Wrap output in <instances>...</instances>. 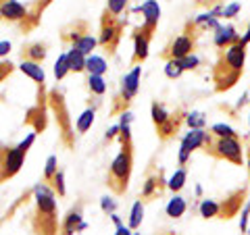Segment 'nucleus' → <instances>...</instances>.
Wrapping results in <instances>:
<instances>
[{
    "label": "nucleus",
    "mask_w": 250,
    "mask_h": 235,
    "mask_svg": "<svg viewBox=\"0 0 250 235\" xmlns=\"http://www.w3.org/2000/svg\"><path fill=\"white\" fill-rule=\"evenodd\" d=\"M244 62H246V46L242 42H236L229 48H223L213 69L215 90L217 92L231 90L240 81L242 73H244Z\"/></svg>",
    "instance_id": "1"
},
{
    "label": "nucleus",
    "mask_w": 250,
    "mask_h": 235,
    "mask_svg": "<svg viewBox=\"0 0 250 235\" xmlns=\"http://www.w3.org/2000/svg\"><path fill=\"white\" fill-rule=\"evenodd\" d=\"M36 223H42L38 231L40 235H54L57 233V202L52 198V192L44 183L38 185L36 190Z\"/></svg>",
    "instance_id": "2"
},
{
    "label": "nucleus",
    "mask_w": 250,
    "mask_h": 235,
    "mask_svg": "<svg viewBox=\"0 0 250 235\" xmlns=\"http://www.w3.org/2000/svg\"><path fill=\"white\" fill-rule=\"evenodd\" d=\"M131 167H134V154H131V142H123V150L115 156L108 171V185L115 194H123L127 190Z\"/></svg>",
    "instance_id": "3"
},
{
    "label": "nucleus",
    "mask_w": 250,
    "mask_h": 235,
    "mask_svg": "<svg viewBox=\"0 0 250 235\" xmlns=\"http://www.w3.org/2000/svg\"><path fill=\"white\" fill-rule=\"evenodd\" d=\"M205 148L210 156H215V158L228 160L233 164H242V160H244V148H242L240 137H217L210 133Z\"/></svg>",
    "instance_id": "4"
},
{
    "label": "nucleus",
    "mask_w": 250,
    "mask_h": 235,
    "mask_svg": "<svg viewBox=\"0 0 250 235\" xmlns=\"http://www.w3.org/2000/svg\"><path fill=\"white\" fill-rule=\"evenodd\" d=\"M25 154L27 152H23L19 146L0 148V183L19 173V169L23 167V160H25Z\"/></svg>",
    "instance_id": "5"
},
{
    "label": "nucleus",
    "mask_w": 250,
    "mask_h": 235,
    "mask_svg": "<svg viewBox=\"0 0 250 235\" xmlns=\"http://www.w3.org/2000/svg\"><path fill=\"white\" fill-rule=\"evenodd\" d=\"M121 29H123V21H119L117 17L104 13L103 17V27H100V36H98V44L104 46L108 52L115 50V46L121 40Z\"/></svg>",
    "instance_id": "6"
},
{
    "label": "nucleus",
    "mask_w": 250,
    "mask_h": 235,
    "mask_svg": "<svg viewBox=\"0 0 250 235\" xmlns=\"http://www.w3.org/2000/svg\"><path fill=\"white\" fill-rule=\"evenodd\" d=\"M208 137H210V133L205 129H190V133H186L182 139V146H179V164H186L194 150L207 146Z\"/></svg>",
    "instance_id": "7"
},
{
    "label": "nucleus",
    "mask_w": 250,
    "mask_h": 235,
    "mask_svg": "<svg viewBox=\"0 0 250 235\" xmlns=\"http://www.w3.org/2000/svg\"><path fill=\"white\" fill-rule=\"evenodd\" d=\"M190 29L192 25L188 23V29L169 44V48L165 50V59H184L194 52V36H190Z\"/></svg>",
    "instance_id": "8"
},
{
    "label": "nucleus",
    "mask_w": 250,
    "mask_h": 235,
    "mask_svg": "<svg viewBox=\"0 0 250 235\" xmlns=\"http://www.w3.org/2000/svg\"><path fill=\"white\" fill-rule=\"evenodd\" d=\"M138 11H142V15H144V27H140V29L152 36L156 25H159V19H161V6H159V2H156V0H146V2L140 6Z\"/></svg>",
    "instance_id": "9"
},
{
    "label": "nucleus",
    "mask_w": 250,
    "mask_h": 235,
    "mask_svg": "<svg viewBox=\"0 0 250 235\" xmlns=\"http://www.w3.org/2000/svg\"><path fill=\"white\" fill-rule=\"evenodd\" d=\"M140 75H142V67L136 65L127 75L123 77V81H121V100H123L125 104H127L129 100L138 94V88H140Z\"/></svg>",
    "instance_id": "10"
},
{
    "label": "nucleus",
    "mask_w": 250,
    "mask_h": 235,
    "mask_svg": "<svg viewBox=\"0 0 250 235\" xmlns=\"http://www.w3.org/2000/svg\"><path fill=\"white\" fill-rule=\"evenodd\" d=\"M0 17L11 23H19L27 19V9L17 0H2L0 2Z\"/></svg>",
    "instance_id": "11"
},
{
    "label": "nucleus",
    "mask_w": 250,
    "mask_h": 235,
    "mask_svg": "<svg viewBox=\"0 0 250 235\" xmlns=\"http://www.w3.org/2000/svg\"><path fill=\"white\" fill-rule=\"evenodd\" d=\"M150 34H146V31L138 29L134 34V57H131V62L134 65H140V62H144L148 59V46H150Z\"/></svg>",
    "instance_id": "12"
},
{
    "label": "nucleus",
    "mask_w": 250,
    "mask_h": 235,
    "mask_svg": "<svg viewBox=\"0 0 250 235\" xmlns=\"http://www.w3.org/2000/svg\"><path fill=\"white\" fill-rule=\"evenodd\" d=\"M236 42H240V36L233 25H219V29H215V46L217 48H229Z\"/></svg>",
    "instance_id": "13"
},
{
    "label": "nucleus",
    "mask_w": 250,
    "mask_h": 235,
    "mask_svg": "<svg viewBox=\"0 0 250 235\" xmlns=\"http://www.w3.org/2000/svg\"><path fill=\"white\" fill-rule=\"evenodd\" d=\"M244 196H246V190H238V192H233L228 200L221 202V215H219V216L229 218V216L236 215L238 210L242 208V202H244Z\"/></svg>",
    "instance_id": "14"
},
{
    "label": "nucleus",
    "mask_w": 250,
    "mask_h": 235,
    "mask_svg": "<svg viewBox=\"0 0 250 235\" xmlns=\"http://www.w3.org/2000/svg\"><path fill=\"white\" fill-rule=\"evenodd\" d=\"M21 71L25 73L27 77H31L34 81H38V83H44V79H46V75H44V69H42V65L40 62H36V60H29V59H25L21 62Z\"/></svg>",
    "instance_id": "15"
},
{
    "label": "nucleus",
    "mask_w": 250,
    "mask_h": 235,
    "mask_svg": "<svg viewBox=\"0 0 250 235\" xmlns=\"http://www.w3.org/2000/svg\"><path fill=\"white\" fill-rule=\"evenodd\" d=\"M80 225H82V206L73 208L71 213L67 215L65 218V225H62V235H73L80 231Z\"/></svg>",
    "instance_id": "16"
},
{
    "label": "nucleus",
    "mask_w": 250,
    "mask_h": 235,
    "mask_svg": "<svg viewBox=\"0 0 250 235\" xmlns=\"http://www.w3.org/2000/svg\"><path fill=\"white\" fill-rule=\"evenodd\" d=\"M106 60L103 57H96V54H90L88 59H85V71L90 75H104L106 73Z\"/></svg>",
    "instance_id": "17"
},
{
    "label": "nucleus",
    "mask_w": 250,
    "mask_h": 235,
    "mask_svg": "<svg viewBox=\"0 0 250 235\" xmlns=\"http://www.w3.org/2000/svg\"><path fill=\"white\" fill-rule=\"evenodd\" d=\"M98 46V40L94 36H90V34H83L80 40H75L73 42V46L71 48H75L77 52H82V54H85V57H90V54L94 52V48Z\"/></svg>",
    "instance_id": "18"
},
{
    "label": "nucleus",
    "mask_w": 250,
    "mask_h": 235,
    "mask_svg": "<svg viewBox=\"0 0 250 235\" xmlns=\"http://www.w3.org/2000/svg\"><path fill=\"white\" fill-rule=\"evenodd\" d=\"M163 179H161V175H150L146 179V183L142 185V198L144 200H148V198H152V196H156V194H161V190H163Z\"/></svg>",
    "instance_id": "19"
},
{
    "label": "nucleus",
    "mask_w": 250,
    "mask_h": 235,
    "mask_svg": "<svg viewBox=\"0 0 250 235\" xmlns=\"http://www.w3.org/2000/svg\"><path fill=\"white\" fill-rule=\"evenodd\" d=\"M67 59H69V69H71L73 73H82V71H85V54H82V52H77L75 48H71L67 52Z\"/></svg>",
    "instance_id": "20"
},
{
    "label": "nucleus",
    "mask_w": 250,
    "mask_h": 235,
    "mask_svg": "<svg viewBox=\"0 0 250 235\" xmlns=\"http://www.w3.org/2000/svg\"><path fill=\"white\" fill-rule=\"evenodd\" d=\"M186 208H188L186 200L182 198V196H175L173 200H169V204H167L165 210H167V216H171V218H179V216H184Z\"/></svg>",
    "instance_id": "21"
},
{
    "label": "nucleus",
    "mask_w": 250,
    "mask_h": 235,
    "mask_svg": "<svg viewBox=\"0 0 250 235\" xmlns=\"http://www.w3.org/2000/svg\"><path fill=\"white\" fill-rule=\"evenodd\" d=\"M219 215H221V202H215V200L200 202V216L202 218H215Z\"/></svg>",
    "instance_id": "22"
},
{
    "label": "nucleus",
    "mask_w": 250,
    "mask_h": 235,
    "mask_svg": "<svg viewBox=\"0 0 250 235\" xmlns=\"http://www.w3.org/2000/svg\"><path fill=\"white\" fill-rule=\"evenodd\" d=\"M186 71L184 65H182V59H167L165 62V75L169 79H177V77H182V73Z\"/></svg>",
    "instance_id": "23"
},
{
    "label": "nucleus",
    "mask_w": 250,
    "mask_h": 235,
    "mask_svg": "<svg viewBox=\"0 0 250 235\" xmlns=\"http://www.w3.org/2000/svg\"><path fill=\"white\" fill-rule=\"evenodd\" d=\"M150 115H152V121H154L156 127H161V125H165V123L171 119V113H167V108L163 106V104H159V102H154V104H152V111H150Z\"/></svg>",
    "instance_id": "24"
},
{
    "label": "nucleus",
    "mask_w": 250,
    "mask_h": 235,
    "mask_svg": "<svg viewBox=\"0 0 250 235\" xmlns=\"http://www.w3.org/2000/svg\"><path fill=\"white\" fill-rule=\"evenodd\" d=\"M142 218H144V202L138 200L134 206H131V215H129V227L131 229H138L142 225Z\"/></svg>",
    "instance_id": "25"
},
{
    "label": "nucleus",
    "mask_w": 250,
    "mask_h": 235,
    "mask_svg": "<svg viewBox=\"0 0 250 235\" xmlns=\"http://www.w3.org/2000/svg\"><path fill=\"white\" fill-rule=\"evenodd\" d=\"M186 179H188V171L186 169H177L175 173H173V177L169 179V183H167V187L171 192H179L182 187L186 185Z\"/></svg>",
    "instance_id": "26"
},
{
    "label": "nucleus",
    "mask_w": 250,
    "mask_h": 235,
    "mask_svg": "<svg viewBox=\"0 0 250 235\" xmlns=\"http://www.w3.org/2000/svg\"><path fill=\"white\" fill-rule=\"evenodd\" d=\"M127 2L129 0H106V15H111V17H119L123 15V11L127 9Z\"/></svg>",
    "instance_id": "27"
},
{
    "label": "nucleus",
    "mask_w": 250,
    "mask_h": 235,
    "mask_svg": "<svg viewBox=\"0 0 250 235\" xmlns=\"http://www.w3.org/2000/svg\"><path fill=\"white\" fill-rule=\"evenodd\" d=\"M25 59L36 60V62H42L46 59V46L44 44H31L29 48L25 50Z\"/></svg>",
    "instance_id": "28"
},
{
    "label": "nucleus",
    "mask_w": 250,
    "mask_h": 235,
    "mask_svg": "<svg viewBox=\"0 0 250 235\" xmlns=\"http://www.w3.org/2000/svg\"><path fill=\"white\" fill-rule=\"evenodd\" d=\"M88 88L92 94H96V96H103L106 92V83L103 79V75H90L88 77Z\"/></svg>",
    "instance_id": "29"
},
{
    "label": "nucleus",
    "mask_w": 250,
    "mask_h": 235,
    "mask_svg": "<svg viewBox=\"0 0 250 235\" xmlns=\"http://www.w3.org/2000/svg\"><path fill=\"white\" fill-rule=\"evenodd\" d=\"M92 123H94V111H92V108H88V111H83L80 115V119H77V131L85 133L92 127Z\"/></svg>",
    "instance_id": "30"
},
{
    "label": "nucleus",
    "mask_w": 250,
    "mask_h": 235,
    "mask_svg": "<svg viewBox=\"0 0 250 235\" xmlns=\"http://www.w3.org/2000/svg\"><path fill=\"white\" fill-rule=\"evenodd\" d=\"M71 69H69V59H67V54H61L59 57V60L54 62V77L57 79H62Z\"/></svg>",
    "instance_id": "31"
},
{
    "label": "nucleus",
    "mask_w": 250,
    "mask_h": 235,
    "mask_svg": "<svg viewBox=\"0 0 250 235\" xmlns=\"http://www.w3.org/2000/svg\"><path fill=\"white\" fill-rule=\"evenodd\" d=\"M186 123L190 125V129H205L207 119L202 113H190V115H186Z\"/></svg>",
    "instance_id": "32"
},
{
    "label": "nucleus",
    "mask_w": 250,
    "mask_h": 235,
    "mask_svg": "<svg viewBox=\"0 0 250 235\" xmlns=\"http://www.w3.org/2000/svg\"><path fill=\"white\" fill-rule=\"evenodd\" d=\"M210 133H213V136H217V137H238V133L233 131L229 125H223V123L213 125V127H210Z\"/></svg>",
    "instance_id": "33"
},
{
    "label": "nucleus",
    "mask_w": 250,
    "mask_h": 235,
    "mask_svg": "<svg viewBox=\"0 0 250 235\" xmlns=\"http://www.w3.org/2000/svg\"><path fill=\"white\" fill-rule=\"evenodd\" d=\"M57 156H48V160H46V169H44V181H52V177L57 175Z\"/></svg>",
    "instance_id": "34"
},
{
    "label": "nucleus",
    "mask_w": 250,
    "mask_h": 235,
    "mask_svg": "<svg viewBox=\"0 0 250 235\" xmlns=\"http://www.w3.org/2000/svg\"><path fill=\"white\" fill-rule=\"evenodd\" d=\"M52 187L59 196H65V175H62V171H57V175L52 177Z\"/></svg>",
    "instance_id": "35"
},
{
    "label": "nucleus",
    "mask_w": 250,
    "mask_h": 235,
    "mask_svg": "<svg viewBox=\"0 0 250 235\" xmlns=\"http://www.w3.org/2000/svg\"><path fill=\"white\" fill-rule=\"evenodd\" d=\"M182 65H184L186 71H192V69H196V67L200 65V59L192 52V54H188V57H184V59H182Z\"/></svg>",
    "instance_id": "36"
},
{
    "label": "nucleus",
    "mask_w": 250,
    "mask_h": 235,
    "mask_svg": "<svg viewBox=\"0 0 250 235\" xmlns=\"http://www.w3.org/2000/svg\"><path fill=\"white\" fill-rule=\"evenodd\" d=\"M240 9H242V4L240 2H231V4H228V6H223V15L221 17H225V19H233L236 15L240 13Z\"/></svg>",
    "instance_id": "37"
},
{
    "label": "nucleus",
    "mask_w": 250,
    "mask_h": 235,
    "mask_svg": "<svg viewBox=\"0 0 250 235\" xmlns=\"http://www.w3.org/2000/svg\"><path fill=\"white\" fill-rule=\"evenodd\" d=\"M248 216H250V202H246L244 210H242V216H240V231L242 233L248 231Z\"/></svg>",
    "instance_id": "38"
},
{
    "label": "nucleus",
    "mask_w": 250,
    "mask_h": 235,
    "mask_svg": "<svg viewBox=\"0 0 250 235\" xmlns=\"http://www.w3.org/2000/svg\"><path fill=\"white\" fill-rule=\"evenodd\" d=\"M100 208L104 210V213H115V208H117V202L113 200V198H108V196H104L103 200H100Z\"/></svg>",
    "instance_id": "39"
},
{
    "label": "nucleus",
    "mask_w": 250,
    "mask_h": 235,
    "mask_svg": "<svg viewBox=\"0 0 250 235\" xmlns=\"http://www.w3.org/2000/svg\"><path fill=\"white\" fill-rule=\"evenodd\" d=\"M11 71H13V65H11V62H6V60L0 62V81H2L6 75H11Z\"/></svg>",
    "instance_id": "40"
},
{
    "label": "nucleus",
    "mask_w": 250,
    "mask_h": 235,
    "mask_svg": "<svg viewBox=\"0 0 250 235\" xmlns=\"http://www.w3.org/2000/svg\"><path fill=\"white\" fill-rule=\"evenodd\" d=\"M34 139H36V133H29V136H27V139H23V142L19 144V148H21L23 152H27V150H29V146L34 144Z\"/></svg>",
    "instance_id": "41"
},
{
    "label": "nucleus",
    "mask_w": 250,
    "mask_h": 235,
    "mask_svg": "<svg viewBox=\"0 0 250 235\" xmlns=\"http://www.w3.org/2000/svg\"><path fill=\"white\" fill-rule=\"evenodd\" d=\"M115 235H134V233H131V227L119 225V227H117V231H115Z\"/></svg>",
    "instance_id": "42"
},
{
    "label": "nucleus",
    "mask_w": 250,
    "mask_h": 235,
    "mask_svg": "<svg viewBox=\"0 0 250 235\" xmlns=\"http://www.w3.org/2000/svg\"><path fill=\"white\" fill-rule=\"evenodd\" d=\"M11 52V42H0V57Z\"/></svg>",
    "instance_id": "43"
},
{
    "label": "nucleus",
    "mask_w": 250,
    "mask_h": 235,
    "mask_svg": "<svg viewBox=\"0 0 250 235\" xmlns=\"http://www.w3.org/2000/svg\"><path fill=\"white\" fill-rule=\"evenodd\" d=\"M117 133H121V127H119V125H115L113 129H108V131H106V139H113Z\"/></svg>",
    "instance_id": "44"
},
{
    "label": "nucleus",
    "mask_w": 250,
    "mask_h": 235,
    "mask_svg": "<svg viewBox=\"0 0 250 235\" xmlns=\"http://www.w3.org/2000/svg\"><path fill=\"white\" fill-rule=\"evenodd\" d=\"M240 42L244 44V46H248V44H250V25H248V29H246V34L240 38Z\"/></svg>",
    "instance_id": "45"
},
{
    "label": "nucleus",
    "mask_w": 250,
    "mask_h": 235,
    "mask_svg": "<svg viewBox=\"0 0 250 235\" xmlns=\"http://www.w3.org/2000/svg\"><path fill=\"white\" fill-rule=\"evenodd\" d=\"M111 218H113V223H115V225H117V227H119V225H121V218H119V216H117V215H115V213H113V215H111Z\"/></svg>",
    "instance_id": "46"
},
{
    "label": "nucleus",
    "mask_w": 250,
    "mask_h": 235,
    "mask_svg": "<svg viewBox=\"0 0 250 235\" xmlns=\"http://www.w3.org/2000/svg\"><path fill=\"white\" fill-rule=\"evenodd\" d=\"M246 164H248V177H250V148L246 150Z\"/></svg>",
    "instance_id": "47"
},
{
    "label": "nucleus",
    "mask_w": 250,
    "mask_h": 235,
    "mask_svg": "<svg viewBox=\"0 0 250 235\" xmlns=\"http://www.w3.org/2000/svg\"><path fill=\"white\" fill-rule=\"evenodd\" d=\"M50 2H52V0H44V2H42V9H44L46 4H50Z\"/></svg>",
    "instance_id": "48"
},
{
    "label": "nucleus",
    "mask_w": 250,
    "mask_h": 235,
    "mask_svg": "<svg viewBox=\"0 0 250 235\" xmlns=\"http://www.w3.org/2000/svg\"><path fill=\"white\" fill-rule=\"evenodd\" d=\"M134 235H138V233H134Z\"/></svg>",
    "instance_id": "49"
},
{
    "label": "nucleus",
    "mask_w": 250,
    "mask_h": 235,
    "mask_svg": "<svg viewBox=\"0 0 250 235\" xmlns=\"http://www.w3.org/2000/svg\"><path fill=\"white\" fill-rule=\"evenodd\" d=\"M248 233H250V231H248Z\"/></svg>",
    "instance_id": "50"
}]
</instances>
